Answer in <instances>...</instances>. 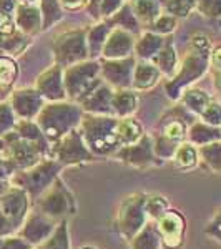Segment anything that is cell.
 Returning a JSON list of instances; mask_svg holds the SVG:
<instances>
[{"mask_svg": "<svg viewBox=\"0 0 221 249\" xmlns=\"http://www.w3.org/2000/svg\"><path fill=\"white\" fill-rule=\"evenodd\" d=\"M210 57H211L210 38L203 34L195 35L191 38L190 48L184 53L180 71L175 73L173 78L170 82H166V85H165L168 98L175 100V102L182 98L184 88L191 85L193 82H196V80H200L208 71Z\"/></svg>", "mask_w": 221, "mask_h": 249, "instance_id": "6da1fadb", "label": "cell"}, {"mask_svg": "<svg viewBox=\"0 0 221 249\" xmlns=\"http://www.w3.org/2000/svg\"><path fill=\"white\" fill-rule=\"evenodd\" d=\"M83 118L82 107L68 102H50L42 107L35 122L45 135L48 143H55L57 140L67 135L68 131L80 126Z\"/></svg>", "mask_w": 221, "mask_h": 249, "instance_id": "7a4b0ae2", "label": "cell"}, {"mask_svg": "<svg viewBox=\"0 0 221 249\" xmlns=\"http://www.w3.org/2000/svg\"><path fill=\"white\" fill-rule=\"evenodd\" d=\"M118 118L111 115H92L82 118L80 131L87 146L95 156H113L122 148L116 135Z\"/></svg>", "mask_w": 221, "mask_h": 249, "instance_id": "3957f363", "label": "cell"}, {"mask_svg": "<svg viewBox=\"0 0 221 249\" xmlns=\"http://www.w3.org/2000/svg\"><path fill=\"white\" fill-rule=\"evenodd\" d=\"M63 164H60L57 160L45 156L37 164H34L29 170L17 171L10 178V183L14 186H18L27 191L30 199H37L42 193H45L58 178V173L62 171Z\"/></svg>", "mask_w": 221, "mask_h": 249, "instance_id": "277c9868", "label": "cell"}, {"mask_svg": "<svg viewBox=\"0 0 221 249\" xmlns=\"http://www.w3.org/2000/svg\"><path fill=\"white\" fill-rule=\"evenodd\" d=\"M30 203L27 191L14 184L0 196V236L17 234L30 213Z\"/></svg>", "mask_w": 221, "mask_h": 249, "instance_id": "5b68a950", "label": "cell"}, {"mask_svg": "<svg viewBox=\"0 0 221 249\" xmlns=\"http://www.w3.org/2000/svg\"><path fill=\"white\" fill-rule=\"evenodd\" d=\"M98 77L100 63L95 60H83L67 67V70L63 71V85H65L67 96L80 103L102 83Z\"/></svg>", "mask_w": 221, "mask_h": 249, "instance_id": "8992f818", "label": "cell"}, {"mask_svg": "<svg viewBox=\"0 0 221 249\" xmlns=\"http://www.w3.org/2000/svg\"><path fill=\"white\" fill-rule=\"evenodd\" d=\"M0 158L7 160L17 173L22 170H29L42 158H45V155L35 143L22 138L20 135H17V131L12 130L0 136Z\"/></svg>", "mask_w": 221, "mask_h": 249, "instance_id": "52a82bcc", "label": "cell"}, {"mask_svg": "<svg viewBox=\"0 0 221 249\" xmlns=\"http://www.w3.org/2000/svg\"><path fill=\"white\" fill-rule=\"evenodd\" d=\"M147 203V195L145 193H135L122 199L116 213V226H118L120 234L125 238L128 243L138 234L148 223V214L145 210Z\"/></svg>", "mask_w": 221, "mask_h": 249, "instance_id": "ba28073f", "label": "cell"}, {"mask_svg": "<svg viewBox=\"0 0 221 249\" xmlns=\"http://www.w3.org/2000/svg\"><path fill=\"white\" fill-rule=\"evenodd\" d=\"M48 156L57 160L60 164L67 166V164H82L95 161L96 156L92 153L90 148L87 146L85 140L82 136V131L77 128L68 131L62 138L57 140L55 143L50 144V151Z\"/></svg>", "mask_w": 221, "mask_h": 249, "instance_id": "9c48e42d", "label": "cell"}, {"mask_svg": "<svg viewBox=\"0 0 221 249\" xmlns=\"http://www.w3.org/2000/svg\"><path fill=\"white\" fill-rule=\"evenodd\" d=\"M35 210L55 221H62L74 213L75 203L63 181L57 178L45 193L35 199Z\"/></svg>", "mask_w": 221, "mask_h": 249, "instance_id": "30bf717a", "label": "cell"}, {"mask_svg": "<svg viewBox=\"0 0 221 249\" xmlns=\"http://www.w3.org/2000/svg\"><path fill=\"white\" fill-rule=\"evenodd\" d=\"M57 65L70 67L88 58L87 30H68L58 35L54 42Z\"/></svg>", "mask_w": 221, "mask_h": 249, "instance_id": "8fae6325", "label": "cell"}, {"mask_svg": "<svg viewBox=\"0 0 221 249\" xmlns=\"http://www.w3.org/2000/svg\"><path fill=\"white\" fill-rule=\"evenodd\" d=\"M155 224L165 249H180L183 246L186 221L182 213L176 210H168L155 221Z\"/></svg>", "mask_w": 221, "mask_h": 249, "instance_id": "7c38bea8", "label": "cell"}, {"mask_svg": "<svg viewBox=\"0 0 221 249\" xmlns=\"http://www.w3.org/2000/svg\"><path fill=\"white\" fill-rule=\"evenodd\" d=\"M113 156L122 163L130 164V166L135 168H147L162 163L158 156L155 155L153 138L150 135H143L136 143L120 148Z\"/></svg>", "mask_w": 221, "mask_h": 249, "instance_id": "4fadbf2b", "label": "cell"}, {"mask_svg": "<svg viewBox=\"0 0 221 249\" xmlns=\"http://www.w3.org/2000/svg\"><path fill=\"white\" fill-rule=\"evenodd\" d=\"M135 58H103L100 63V75L110 87H115L116 90H125L131 87L135 70Z\"/></svg>", "mask_w": 221, "mask_h": 249, "instance_id": "5bb4252c", "label": "cell"}, {"mask_svg": "<svg viewBox=\"0 0 221 249\" xmlns=\"http://www.w3.org/2000/svg\"><path fill=\"white\" fill-rule=\"evenodd\" d=\"M58 223L60 221H55L45 216L43 213L34 210L27 214V218L23 221L22 228L18 230L17 234L22 239H25L32 248H37L45 239L50 238V234L55 231Z\"/></svg>", "mask_w": 221, "mask_h": 249, "instance_id": "9a60e30c", "label": "cell"}, {"mask_svg": "<svg viewBox=\"0 0 221 249\" xmlns=\"http://www.w3.org/2000/svg\"><path fill=\"white\" fill-rule=\"evenodd\" d=\"M10 105L14 108L17 118L34 120L37 118L42 107L45 105V98L35 88H22V90L12 91Z\"/></svg>", "mask_w": 221, "mask_h": 249, "instance_id": "2e32d148", "label": "cell"}, {"mask_svg": "<svg viewBox=\"0 0 221 249\" xmlns=\"http://www.w3.org/2000/svg\"><path fill=\"white\" fill-rule=\"evenodd\" d=\"M35 90L48 102H63L67 98L65 85H63L62 67L55 63L43 71L35 82Z\"/></svg>", "mask_w": 221, "mask_h": 249, "instance_id": "e0dca14e", "label": "cell"}, {"mask_svg": "<svg viewBox=\"0 0 221 249\" xmlns=\"http://www.w3.org/2000/svg\"><path fill=\"white\" fill-rule=\"evenodd\" d=\"M135 50V38L133 34L123 30L115 29L110 32L105 45L102 50L103 58H125L130 57L131 52Z\"/></svg>", "mask_w": 221, "mask_h": 249, "instance_id": "ac0fdd59", "label": "cell"}, {"mask_svg": "<svg viewBox=\"0 0 221 249\" xmlns=\"http://www.w3.org/2000/svg\"><path fill=\"white\" fill-rule=\"evenodd\" d=\"M111 98H113V90H111L108 83L102 82L87 98H83L82 102H80V105H82V110L87 111V113L113 116Z\"/></svg>", "mask_w": 221, "mask_h": 249, "instance_id": "d6986e66", "label": "cell"}, {"mask_svg": "<svg viewBox=\"0 0 221 249\" xmlns=\"http://www.w3.org/2000/svg\"><path fill=\"white\" fill-rule=\"evenodd\" d=\"M17 29L27 37L35 35L42 30V12L34 3H18L14 15Z\"/></svg>", "mask_w": 221, "mask_h": 249, "instance_id": "ffe728a7", "label": "cell"}, {"mask_svg": "<svg viewBox=\"0 0 221 249\" xmlns=\"http://www.w3.org/2000/svg\"><path fill=\"white\" fill-rule=\"evenodd\" d=\"M162 71L158 70V67L155 63L143 60V62L136 63L133 70V80H131V87L135 90H148V88L155 87L158 83Z\"/></svg>", "mask_w": 221, "mask_h": 249, "instance_id": "44dd1931", "label": "cell"}, {"mask_svg": "<svg viewBox=\"0 0 221 249\" xmlns=\"http://www.w3.org/2000/svg\"><path fill=\"white\" fill-rule=\"evenodd\" d=\"M14 130L17 131V135H20L22 138L37 144L40 150L43 151V155L48 156L50 143H48V140L45 138V135L42 133L37 122H34V120H17V124H15Z\"/></svg>", "mask_w": 221, "mask_h": 249, "instance_id": "7402d4cb", "label": "cell"}, {"mask_svg": "<svg viewBox=\"0 0 221 249\" xmlns=\"http://www.w3.org/2000/svg\"><path fill=\"white\" fill-rule=\"evenodd\" d=\"M186 138H188V142L193 143L195 146H203V144L221 140V128L211 126V124H208L204 122H196L188 128Z\"/></svg>", "mask_w": 221, "mask_h": 249, "instance_id": "603a6c76", "label": "cell"}, {"mask_svg": "<svg viewBox=\"0 0 221 249\" xmlns=\"http://www.w3.org/2000/svg\"><path fill=\"white\" fill-rule=\"evenodd\" d=\"M151 63H155L158 67V70L162 73L168 75V77H173L176 73V65H178V57H176V52L173 47L171 38H165L163 47L160 48V52L151 58Z\"/></svg>", "mask_w": 221, "mask_h": 249, "instance_id": "cb8c5ba5", "label": "cell"}, {"mask_svg": "<svg viewBox=\"0 0 221 249\" xmlns=\"http://www.w3.org/2000/svg\"><path fill=\"white\" fill-rule=\"evenodd\" d=\"M111 32V27L108 22L96 23L90 30H87V45H88V57L95 60L102 55L103 45H105L108 35Z\"/></svg>", "mask_w": 221, "mask_h": 249, "instance_id": "d4e9b609", "label": "cell"}, {"mask_svg": "<svg viewBox=\"0 0 221 249\" xmlns=\"http://www.w3.org/2000/svg\"><path fill=\"white\" fill-rule=\"evenodd\" d=\"M136 103H138L136 95L133 91L128 90V88L113 91V98H111L113 116H116V118H127V116H131L136 110Z\"/></svg>", "mask_w": 221, "mask_h": 249, "instance_id": "484cf974", "label": "cell"}, {"mask_svg": "<svg viewBox=\"0 0 221 249\" xmlns=\"http://www.w3.org/2000/svg\"><path fill=\"white\" fill-rule=\"evenodd\" d=\"M165 38L155 32H145V34L135 42V53L142 60H151L160 48L163 47Z\"/></svg>", "mask_w": 221, "mask_h": 249, "instance_id": "4316f807", "label": "cell"}, {"mask_svg": "<svg viewBox=\"0 0 221 249\" xmlns=\"http://www.w3.org/2000/svg\"><path fill=\"white\" fill-rule=\"evenodd\" d=\"M116 135H118V142L123 148V146H128V144L136 143L145 133H143L142 124L138 122H135L133 118H130V116H127V118H118V123H116Z\"/></svg>", "mask_w": 221, "mask_h": 249, "instance_id": "83f0119b", "label": "cell"}, {"mask_svg": "<svg viewBox=\"0 0 221 249\" xmlns=\"http://www.w3.org/2000/svg\"><path fill=\"white\" fill-rule=\"evenodd\" d=\"M130 7L140 23L151 25L162 15V5L156 0H130Z\"/></svg>", "mask_w": 221, "mask_h": 249, "instance_id": "f1b7e54d", "label": "cell"}, {"mask_svg": "<svg viewBox=\"0 0 221 249\" xmlns=\"http://www.w3.org/2000/svg\"><path fill=\"white\" fill-rule=\"evenodd\" d=\"M130 248L131 249H160L162 248V239H160L155 221H148V223L145 224L143 230L130 241Z\"/></svg>", "mask_w": 221, "mask_h": 249, "instance_id": "f546056e", "label": "cell"}, {"mask_svg": "<svg viewBox=\"0 0 221 249\" xmlns=\"http://www.w3.org/2000/svg\"><path fill=\"white\" fill-rule=\"evenodd\" d=\"M158 135L166 140H170V142L176 143V144L183 143L188 135L186 122L182 120V116H170L168 120H163Z\"/></svg>", "mask_w": 221, "mask_h": 249, "instance_id": "4dcf8cb0", "label": "cell"}, {"mask_svg": "<svg viewBox=\"0 0 221 249\" xmlns=\"http://www.w3.org/2000/svg\"><path fill=\"white\" fill-rule=\"evenodd\" d=\"M182 102L184 108H188L191 113L200 116L213 100L206 91L200 90V88H188V90H184L182 93Z\"/></svg>", "mask_w": 221, "mask_h": 249, "instance_id": "1f68e13d", "label": "cell"}, {"mask_svg": "<svg viewBox=\"0 0 221 249\" xmlns=\"http://www.w3.org/2000/svg\"><path fill=\"white\" fill-rule=\"evenodd\" d=\"M108 23L110 25H118V29H123L130 32V34H138L140 32V22L136 18V15L133 14V10H131L130 3H123L120 7V10L111 15Z\"/></svg>", "mask_w": 221, "mask_h": 249, "instance_id": "d6a6232c", "label": "cell"}, {"mask_svg": "<svg viewBox=\"0 0 221 249\" xmlns=\"http://www.w3.org/2000/svg\"><path fill=\"white\" fill-rule=\"evenodd\" d=\"M173 161L178 168L182 170H191L195 168L200 161V153H198V146H195L193 143H180V146L176 148L175 155H173Z\"/></svg>", "mask_w": 221, "mask_h": 249, "instance_id": "836d02e7", "label": "cell"}, {"mask_svg": "<svg viewBox=\"0 0 221 249\" xmlns=\"http://www.w3.org/2000/svg\"><path fill=\"white\" fill-rule=\"evenodd\" d=\"M37 249H70V231H68V221L62 219L57 224L55 231L50 238L43 241Z\"/></svg>", "mask_w": 221, "mask_h": 249, "instance_id": "e575fe53", "label": "cell"}, {"mask_svg": "<svg viewBox=\"0 0 221 249\" xmlns=\"http://www.w3.org/2000/svg\"><path fill=\"white\" fill-rule=\"evenodd\" d=\"M198 153H200V160H203V163L213 173L221 175V140L198 146Z\"/></svg>", "mask_w": 221, "mask_h": 249, "instance_id": "d590c367", "label": "cell"}, {"mask_svg": "<svg viewBox=\"0 0 221 249\" xmlns=\"http://www.w3.org/2000/svg\"><path fill=\"white\" fill-rule=\"evenodd\" d=\"M40 12H42V30L54 27L63 15L58 0H40Z\"/></svg>", "mask_w": 221, "mask_h": 249, "instance_id": "8d00e7d4", "label": "cell"}, {"mask_svg": "<svg viewBox=\"0 0 221 249\" xmlns=\"http://www.w3.org/2000/svg\"><path fill=\"white\" fill-rule=\"evenodd\" d=\"M27 43H29L27 35L22 34L20 30H15L7 35H0V50L7 52V53H22V50L27 47Z\"/></svg>", "mask_w": 221, "mask_h": 249, "instance_id": "74e56055", "label": "cell"}, {"mask_svg": "<svg viewBox=\"0 0 221 249\" xmlns=\"http://www.w3.org/2000/svg\"><path fill=\"white\" fill-rule=\"evenodd\" d=\"M145 210H147L148 219L156 221L160 216L170 210V203H168V199L162 195H147Z\"/></svg>", "mask_w": 221, "mask_h": 249, "instance_id": "f35d334b", "label": "cell"}, {"mask_svg": "<svg viewBox=\"0 0 221 249\" xmlns=\"http://www.w3.org/2000/svg\"><path fill=\"white\" fill-rule=\"evenodd\" d=\"M163 7L166 14L173 15L176 18H184L191 14L193 9L198 7V0H166Z\"/></svg>", "mask_w": 221, "mask_h": 249, "instance_id": "ab89813d", "label": "cell"}, {"mask_svg": "<svg viewBox=\"0 0 221 249\" xmlns=\"http://www.w3.org/2000/svg\"><path fill=\"white\" fill-rule=\"evenodd\" d=\"M18 77V67L14 58L0 57V85L12 87Z\"/></svg>", "mask_w": 221, "mask_h": 249, "instance_id": "60d3db41", "label": "cell"}, {"mask_svg": "<svg viewBox=\"0 0 221 249\" xmlns=\"http://www.w3.org/2000/svg\"><path fill=\"white\" fill-rule=\"evenodd\" d=\"M17 124V115H15L14 108L5 100L0 102V136L9 133Z\"/></svg>", "mask_w": 221, "mask_h": 249, "instance_id": "b9f144b4", "label": "cell"}, {"mask_svg": "<svg viewBox=\"0 0 221 249\" xmlns=\"http://www.w3.org/2000/svg\"><path fill=\"white\" fill-rule=\"evenodd\" d=\"M176 23H178V18L173 17L170 14H162L158 18L155 20L153 23L150 25L151 32L158 35H170L171 32L176 29Z\"/></svg>", "mask_w": 221, "mask_h": 249, "instance_id": "7bdbcfd3", "label": "cell"}, {"mask_svg": "<svg viewBox=\"0 0 221 249\" xmlns=\"http://www.w3.org/2000/svg\"><path fill=\"white\" fill-rule=\"evenodd\" d=\"M200 116H202V120L204 123L211 124V126L221 128V102H215V100H213Z\"/></svg>", "mask_w": 221, "mask_h": 249, "instance_id": "ee69618b", "label": "cell"}, {"mask_svg": "<svg viewBox=\"0 0 221 249\" xmlns=\"http://www.w3.org/2000/svg\"><path fill=\"white\" fill-rule=\"evenodd\" d=\"M204 17L218 18L221 17V0H198V7H196Z\"/></svg>", "mask_w": 221, "mask_h": 249, "instance_id": "f6af8a7d", "label": "cell"}, {"mask_svg": "<svg viewBox=\"0 0 221 249\" xmlns=\"http://www.w3.org/2000/svg\"><path fill=\"white\" fill-rule=\"evenodd\" d=\"M0 249H32V246L18 234L0 236Z\"/></svg>", "mask_w": 221, "mask_h": 249, "instance_id": "bcb514c9", "label": "cell"}, {"mask_svg": "<svg viewBox=\"0 0 221 249\" xmlns=\"http://www.w3.org/2000/svg\"><path fill=\"white\" fill-rule=\"evenodd\" d=\"M210 238H213L215 241L221 243V210H218L213 214V218L208 221L206 224V230H204Z\"/></svg>", "mask_w": 221, "mask_h": 249, "instance_id": "7dc6e473", "label": "cell"}, {"mask_svg": "<svg viewBox=\"0 0 221 249\" xmlns=\"http://www.w3.org/2000/svg\"><path fill=\"white\" fill-rule=\"evenodd\" d=\"M123 5V0H102L98 9V17H111L115 12L120 10V7Z\"/></svg>", "mask_w": 221, "mask_h": 249, "instance_id": "c3c4849f", "label": "cell"}, {"mask_svg": "<svg viewBox=\"0 0 221 249\" xmlns=\"http://www.w3.org/2000/svg\"><path fill=\"white\" fill-rule=\"evenodd\" d=\"M17 5H18L17 0H0V17L14 18Z\"/></svg>", "mask_w": 221, "mask_h": 249, "instance_id": "681fc988", "label": "cell"}, {"mask_svg": "<svg viewBox=\"0 0 221 249\" xmlns=\"http://www.w3.org/2000/svg\"><path fill=\"white\" fill-rule=\"evenodd\" d=\"M14 175H15V168L7 160L0 158V179H10Z\"/></svg>", "mask_w": 221, "mask_h": 249, "instance_id": "f907efd6", "label": "cell"}, {"mask_svg": "<svg viewBox=\"0 0 221 249\" xmlns=\"http://www.w3.org/2000/svg\"><path fill=\"white\" fill-rule=\"evenodd\" d=\"M60 2V7L67 10H78L82 7H85L88 3V0H58Z\"/></svg>", "mask_w": 221, "mask_h": 249, "instance_id": "816d5d0a", "label": "cell"}, {"mask_svg": "<svg viewBox=\"0 0 221 249\" xmlns=\"http://www.w3.org/2000/svg\"><path fill=\"white\" fill-rule=\"evenodd\" d=\"M210 63L216 68V70H221V47H216L215 50L211 52Z\"/></svg>", "mask_w": 221, "mask_h": 249, "instance_id": "f5cc1de1", "label": "cell"}, {"mask_svg": "<svg viewBox=\"0 0 221 249\" xmlns=\"http://www.w3.org/2000/svg\"><path fill=\"white\" fill-rule=\"evenodd\" d=\"M100 3H102V0H88V3H87L88 12H90V14L93 15L95 18H100V17H98V9H100Z\"/></svg>", "mask_w": 221, "mask_h": 249, "instance_id": "db71d44e", "label": "cell"}, {"mask_svg": "<svg viewBox=\"0 0 221 249\" xmlns=\"http://www.w3.org/2000/svg\"><path fill=\"white\" fill-rule=\"evenodd\" d=\"M10 186H12L10 179H0V196H2L7 190H9Z\"/></svg>", "mask_w": 221, "mask_h": 249, "instance_id": "11a10c76", "label": "cell"}, {"mask_svg": "<svg viewBox=\"0 0 221 249\" xmlns=\"http://www.w3.org/2000/svg\"><path fill=\"white\" fill-rule=\"evenodd\" d=\"M213 82H215V88L221 93V70H218L213 77Z\"/></svg>", "mask_w": 221, "mask_h": 249, "instance_id": "9f6ffc18", "label": "cell"}, {"mask_svg": "<svg viewBox=\"0 0 221 249\" xmlns=\"http://www.w3.org/2000/svg\"><path fill=\"white\" fill-rule=\"evenodd\" d=\"M9 91H10V88H9V87L0 85V102H3V100H5V96L9 95Z\"/></svg>", "mask_w": 221, "mask_h": 249, "instance_id": "6f0895ef", "label": "cell"}, {"mask_svg": "<svg viewBox=\"0 0 221 249\" xmlns=\"http://www.w3.org/2000/svg\"><path fill=\"white\" fill-rule=\"evenodd\" d=\"M18 3H35L37 0H17Z\"/></svg>", "mask_w": 221, "mask_h": 249, "instance_id": "680465c9", "label": "cell"}, {"mask_svg": "<svg viewBox=\"0 0 221 249\" xmlns=\"http://www.w3.org/2000/svg\"><path fill=\"white\" fill-rule=\"evenodd\" d=\"M80 249H98V248H95V246H82Z\"/></svg>", "mask_w": 221, "mask_h": 249, "instance_id": "91938a15", "label": "cell"}, {"mask_svg": "<svg viewBox=\"0 0 221 249\" xmlns=\"http://www.w3.org/2000/svg\"><path fill=\"white\" fill-rule=\"evenodd\" d=\"M32 249H37V248H32Z\"/></svg>", "mask_w": 221, "mask_h": 249, "instance_id": "94428289", "label": "cell"}]
</instances>
